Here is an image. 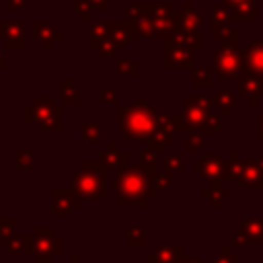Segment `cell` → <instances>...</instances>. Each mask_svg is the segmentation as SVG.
I'll use <instances>...</instances> for the list:
<instances>
[{"instance_id":"1","label":"cell","mask_w":263,"mask_h":263,"mask_svg":"<svg viewBox=\"0 0 263 263\" xmlns=\"http://www.w3.org/2000/svg\"><path fill=\"white\" fill-rule=\"evenodd\" d=\"M113 191L117 193V205L127 208H146L148 199L154 197L156 189L152 187V175L142 171L138 164H125L117 171L115 181H111Z\"/></svg>"},{"instance_id":"2","label":"cell","mask_w":263,"mask_h":263,"mask_svg":"<svg viewBox=\"0 0 263 263\" xmlns=\"http://www.w3.org/2000/svg\"><path fill=\"white\" fill-rule=\"evenodd\" d=\"M119 127L121 132L136 140V142H148V138L154 132V121L156 115L150 105H146L144 97H138V107L123 105L119 107Z\"/></svg>"},{"instance_id":"3","label":"cell","mask_w":263,"mask_h":263,"mask_svg":"<svg viewBox=\"0 0 263 263\" xmlns=\"http://www.w3.org/2000/svg\"><path fill=\"white\" fill-rule=\"evenodd\" d=\"M107 177L109 171L101 164V160H84L78 171H72V191L80 197L107 199Z\"/></svg>"},{"instance_id":"4","label":"cell","mask_w":263,"mask_h":263,"mask_svg":"<svg viewBox=\"0 0 263 263\" xmlns=\"http://www.w3.org/2000/svg\"><path fill=\"white\" fill-rule=\"evenodd\" d=\"M60 113L62 109L53 105L51 97H35V103L25 107V123H39L47 132L60 134L62 132Z\"/></svg>"},{"instance_id":"5","label":"cell","mask_w":263,"mask_h":263,"mask_svg":"<svg viewBox=\"0 0 263 263\" xmlns=\"http://www.w3.org/2000/svg\"><path fill=\"white\" fill-rule=\"evenodd\" d=\"M185 121L189 123L191 129L197 132H220L222 129V121L218 115H214L210 109H203L195 103L193 97H185Z\"/></svg>"},{"instance_id":"6","label":"cell","mask_w":263,"mask_h":263,"mask_svg":"<svg viewBox=\"0 0 263 263\" xmlns=\"http://www.w3.org/2000/svg\"><path fill=\"white\" fill-rule=\"evenodd\" d=\"M82 197L76 191L68 189H53L51 191V214L53 218H64L72 214L76 208H80Z\"/></svg>"},{"instance_id":"7","label":"cell","mask_w":263,"mask_h":263,"mask_svg":"<svg viewBox=\"0 0 263 263\" xmlns=\"http://www.w3.org/2000/svg\"><path fill=\"white\" fill-rule=\"evenodd\" d=\"M37 249L33 253V263H51L53 261V253H51V245H53V228L51 226H37L33 230Z\"/></svg>"},{"instance_id":"8","label":"cell","mask_w":263,"mask_h":263,"mask_svg":"<svg viewBox=\"0 0 263 263\" xmlns=\"http://www.w3.org/2000/svg\"><path fill=\"white\" fill-rule=\"evenodd\" d=\"M212 70L218 74V76H236L238 70H240V58L236 55L234 49H228V47H222L214 60H212Z\"/></svg>"},{"instance_id":"9","label":"cell","mask_w":263,"mask_h":263,"mask_svg":"<svg viewBox=\"0 0 263 263\" xmlns=\"http://www.w3.org/2000/svg\"><path fill=\"white\" fill-rule=\"evenodd\" d=\"M222 168H224V160L222 156L214 154V152H203L199 160L193 162V171H199L203 177L208 179H222Z\"/></svg>"},{"instance_id":"10","label":"cell","mask_w":263,"mask_h":263,"mask_svg":"<svg viewBox=\"0 0 263 263\" xmlns=\"http://www.w3.org/2000/svg\"><path fill=\"white\" fill-rule=\"evenodd\" d=\"M236 179L245 187H259L261 189V185H263V164H259L255 160L240 162L238 173H236Z\"/></svg>"},{"instance_id":"11","label":"cell","mask_w":263,"mask_h":263,"mask_svg":"<svg viewBox=\"0 0 263 263\" xmlns=\"http://www.w3.org/2000/svg\"><path fill=\"white\" fill-rule=\"evenodd\" d=\"M183 257V247L181 245H160L156 251H152L146 257V263H179V259Z\"/></svg>"},{"instance_id":"12","label":"cell","mask_w":263,"mask_h":263,"mask_svg":"<svg viewBox=\"0 0 263 263\" xmlns=\"http://www.w3.org/2000/svg\"><path fill=\"white\" fill-rule=\"evenodd\" d=\"M240 92L251 101V105H257V101L263 97V76L249 72L240 82Z\"/></svg>"},{"instance_id":"13","label":"cell","mask_w":263,"mask_h":263,"mask_svg":"<svg viewBox=\"0 0 263 263\" xmlns=\"http://www.w3.org/2000/svg\"><path fill=\"white\" fill-rule=\"evenodd\" d=\"M245 68L253 74L263 76V43L261 41H255L245 53Z\"/></svg>"},{"instance_id":"14","label":"cell","mask_w":263,"mask_h":263,"mask_svg":"<svg viewBox=\"0 0 263 263\" xmlns=\"http://www.w3.org/2000/svg\"><path fill=\"white\" fill-rule=\"evenodd\" d=\"M242 232L249 242L263 245V218H242Z\"/></svg>"},{"instance_id":"15","label":"cell","mask_w":263,"mask_h":263,"mask_svg":"<svg viewBox=\"0 0 263 263\" xmlns=\"http://www.w3.org/2000/svg\"><path fill=\"white\" fill-rule=\"evenodd\" d=\"M203 197H205L214 208H220V205L230 197V191L222 189V187H220V179H216V181H212V187L203 189Z\"/></svg>"},{"instance_id":"16","label":"cell","mask_w":263,"mask_h":263,"mask_svg":"<svg viewBox=\"0 0 263 263\" xmlns=\"http://www.w3.org/2000/svg\"><path fill=\"white\" fill-rule=\"evenodd\" d=\"M119 156H121L119 146H117L115 142H111V144L107 146V150L99 156V160H101V164L111 173V171H115V168H117V164H119Z\"/></svg>"},{"instance_id":"17","label":"cell","mask_w":263,"mask_h":263,"mask_svg":"<svg viewBox=\"0 0 263 263\" xmlns=\"http://www.w3.org/2000/svg\"><path fill=\"white\" fill-rule=\"evenodd\" d=\"M136 164H138L142 171H146L148 175H154V168H156V150H152V148L142 150Z\"/></svg>"},{"instance_id":"18","label":"cell","mask_w":263,"mask_h":263,"mask_svg":"<svg viewBox=\"0 0 263 263\" xmlns=\"http://www.w3.org/2000/svg\"><path fill=\"white\" fill-rule=\"evenodd\" d=\"M14 226H16V218L0 216V247H6L8 238L14 234Z\"/></svg>"},{"instance_id":"19","label":"cell","mask_w":263,"mask_h":263,"mask_svg":"<svg viewBox=\"0 0 263 263\" xmlns=\"http://www.w3.org/2000/svg\"><path fill=\"white\" fill-rule=\"evenodd\" d=\"M152 187L156 191H162V189H173L175 187V177L171 171H164V173H154L152 175Z\"/></svg>"},{"instance_id":"20","label":"cell","mask_w":263,"mask_h":263,"mask_svg":"<svg viewBox=\"0 0 263 263\" xmlns=\"http://www.w3.org/2000/svg\"><path fill=\"white\" fill-rule=\"evenodd\" d=\"M166 64L173 66V68H177V66H189V64H191V58H189V53H187L185 49H181V47L173 49V47H171V49H168Z\"/></svg>"},{"instance_id":"21","label":"cell","mask_w":263,"mask_h":263,"mask_svg":"<svg viewBox=\"0 0 263 263\" xmlns=\"http://www.w3.org/2000/svg\"><path fill=\"white\" fill-rule=\"evenodd\" d=\"M80 136H82L84 142L95 144V142H99V138H101V127H99L97 123H82V125H80Z\"/></svg>"},{"instance_id":"22","label":"cell","mask_w":263,"mask_h":263,"mask_svg":"<svg viewBox=\"0 0 263 263\" xmlns=\"http://www.w3.org/2000/svg\"><path fill=\"white\" fill-rule=\"evenodd\" d=\"M62 99H64V105H80L78 92H76V88L72 86V80H70V78L64 80V86H62Z\"/></svg>"},{"instance_id":"23","label":"cell","mask_w":263,"mask_h":263,"mask_svg":"<svg viewBox=\"0 0 263 263\" xmlns=\"http://www.w3.org/2000/svg\"><path fill=\"white\" fill-rule=\"evenodd\" d=\"M199 148H201V134H197L195 129H189L187 136H185V142H183V150L193 152V150H199Z\"/></svg>"},{"instance_id":"24","label":"cell","mask_w":263,"mask_h":263,"mask_svg":"<svg viewBox=\"0 0 263 263\" xmlns=\"http://www.w3.org/2000/svg\"><path fill=\"white\" fill-rule=\"evenodd\" d=\"M146 238H148L146 228H127V245L140 247V245L146 242Z\"/></svg>"},{"instance_id":"25","label":"cell","mask_w":263,"mask_h":263,"mask_svg":"<svg viewBox=\"0 0 263 263\" xmlns=\"http://www.w3.org/2000/svg\"><path fill=\"white\" fill-rule=\"evenodd\" d=\"M6 253L8 255H21V253H25V236L12 234L8 238V242H6Z\"/></svg>"},{"instance_id":"26","label":"cell","mask_w":263,"mask_h":263,"mask_svg":"<svg viewBox=\"0 0 263 263\" xmlns=\"http://www.w3.org/2000/svg\"><path fill=\"white\" fill-rule=\"evenodd\" d=\"M14 162H16V168H33L35 156L31 152H14Z\"/></svg>"},{"instance_id":"27","label":"cell","mask_w":263,"mask_h":263,"mask_svg":"<svg viewBox=\"0 0 263 263\" xmlns=\"http://www.w3.org/2000/svg\"><path fill=\"white\" fill-rule=\"evenodd\" d=\"M214 103H216V105H218V107H220V109H222V111L226 113V111H228L230 107H234L236 99H234V95H230L228 90H222V92H220V95L216 97V101H214Z\"/></svg>"},{"instance_id":"28","label":"cell","mask_w":263,"mask_h":263,"mask_svg":"<svg viewBox=\"0 0 263 263\" xmlns=\"http://www.w3.org/2000/svg\"><path fill=\"white\" fill-rule=\"evenodd\" d=\"M164 164H166V168L168 171H183V158L179 156V154H166L164 156Z\"/></svg>"},{"instance_id":"29","label":"cell","mask_w":263,"mask_h":263,"mask_svg":"<svg viewBox=\"0 0 263 263\" xmlns=\"http://www.w3.org/2000/svg\"><path fill=\"white\" fill-rule=\"evenodd\" d=\"M240 259L234 255V253H230V249L228 247H222V251H220V255L212 261V263H238Z\"/></svg>"},{"instance_id":"30","label":"cell","mask_w":263,"mask_h":263,"mask_svg":"<svg viewBox=\"0 0 263 263\" xmlns=\"http://www.w3.org/2000/svg\"><path fill=\"white\" fill-rule=\"evenodd\" d=\"M193 84L195 86H210V74L205 70H195L193 72Z\"/></svg>"},{"instance_id":"31","label":"cell","mask_w":263,"mask_h":263,"mask_svg":"<svg viewBox=\"0 0 263 263\" xmlns=\"http://www.w3.org/2000/svg\"><path fill=\"white\" fill-rule=\"evenodd\" d=\"M119 74H123V76H136V66L132 64V62H119Z\"/></svg>"},{"instance_id":"32","label":"cell","mask_w":263,"mask_h":263,"mask_svg":"<svg viewBox=\"0 0 263 263\" xmlns=\"http://www.w3.org/2000/svg\"><path fill=\"white\" fill-rule=\"evenodd\" d=\"M103 103L115 105L117 103V90L115 88H103Z\"/></svg>"},{"instance_id":"33","label":"cell","mask_w":263,"mask_h":263,"mask_svg":"<svg viewBox=\"0 0 263 263\" xmlns=\"http://www.w3.org/2000/svg\"><path fill=\"white\" fill-rule=\"evenodd\" d=\"M35 249H37V242H35V236H33V234H29V236H25V255H31V257H33V253H35Z\"/></svg>"},{"instance_id":"34","label":"cell","mask_w":263,"mask_h":263,"mask_svg":"<svg viewBox=\"0 0 263 263\" xmlns=\"http://www.w3.org/2000/svg\"><path fill=\"white\" fill-rule=\"evenodd\" d=\"M51 253H53V255H60V253H62V236H55V234H53V245H51Z\"/></svg>"},{"instance_id":"35","label":"cell","mask_w":263,"mask_h":263,"mask_svg":"<svg viewBox=\"0 0 263 263\" xmlns=\"http://www.w3.org/2000/svg\"><path fill=\"white\" fill-rule=\"evenodd\" d=\"M247 242H249V238L245 236V232H242V230H240L238 234H234V236H232V245H247Z\"/></svg>"},{"instance_id":"36","label":"cell","mask_w":263,"mask_h":263,"mask_svg":"<svg viewBox=\"0 0 263 263\" xmlns=\"http://www.w3.org/2000/svg\"><path fill=\"white\" fill-rule=\"evenodd\" d=\"M179 263H201V259H197V257H181Z\"/></svg>"},{"instance_id":"37","label":"cell","mask_w":263,"mask_h":263,"mask_svg":"<svg viewBox=\"0 0 263 263\" xmlns=\"http://www.w3.org/2000/svg\"><path fill=\"white\" fill-rule=\"evenodd\" d=\"M70 263H82L80 255H72V257H70Z\"/></svg>"},{"instance_id":"38","label":"cell","mask_w":263,"mask_h":263,"mask_svg":"<svg viewBox=\"0 0 263 263\" xmlns=\"http://www.w3.org/2000/svg\"><path fill=\"white\" fill-rule=\"evenodd\" d=\"M261 189H263V185H261Z\"/></svg>"}]
</instances>
